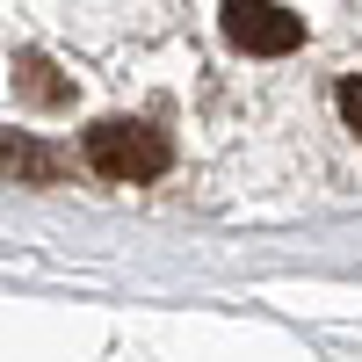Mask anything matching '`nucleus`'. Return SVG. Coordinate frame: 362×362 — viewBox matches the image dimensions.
Listing matches in <instances>:
<instances>
[{
    "mask_svg": "<svg viewBox=\"0 0 362 362\" xmlns=\"http://www.w3.org/2000/svg\"><path fill=\"white\" fill-rule=\"evenodd\" d=\"M87 167L102 181H160L174 167V145L167 131H153L145 116H102L87 131Z\"/></svg>",
    "mask_w": 362,
    "mask_h": 362,
    "instance_id": "obj_1",
    "label": "nucleus"
},
{
    "mask_svg": "<svg viewBox=\"0 0 362 362\" xmlns=\"http://www.w3.org/2000/svg\"><path fill=\"white\" fill-rule=\"evenodd\" d=\"M225 37L239 51H261V58H283L305 44V15H290V8H247V0H232L225 8Z\"/></svg>",
    "mask_w": 362,
    "mask_h": 362,
    "instance_id": "obj_2",
    "label": "nucleus"
},
{
    "mask_svg": "<svg viewBox=\"0 0 362 362\" xmlns=\"http://www.w3.org/2000/svg\"><path fill=\"white\" fill-rule=\"evenodd\" d=\"M0 153H8V167L29 174V181H58V153H44V145H29V138H0Z\"/></svg>",
    "mask_w": 362,
    "mask_h": 362,
    "instance_id": "obj_3",
    "label": "nucleus"
},
{
    "mask_svg": "<svg viewBox=\"0 0 362 362\" xmlns=\"http://www.w3.org/2000/svg\"><path fill=\"white\" fill-rule=\"evenodd\" d=\"M341 116H348V131H362V73L341 80Z\"/></svg>",
    "mask_w": 362,
    "mask_h": 362,
    "instance_id": "obj_4",
    "label": "nucleus"
}]
</instances>
